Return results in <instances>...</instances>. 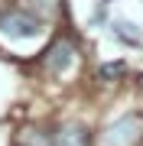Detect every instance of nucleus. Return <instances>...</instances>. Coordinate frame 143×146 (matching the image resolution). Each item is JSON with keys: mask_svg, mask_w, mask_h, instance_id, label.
I'll use <instances>...</instances> for the list:
<instances>
[{"mask_svg": "<svg viewBox=\"0 0 143 146\" xmlns=\"http://www.w3.org/2000/svg\"><path fill=\"white\" fill-rule=\"evenodd\" d=\"M43 29H46L43 20H36L33 13H23V10H7V13H0V39H7V42L36 39Z\"/></svg>", "mask_w": 143, "mask_h": 146, "instance_id": "f257e3e1", "label": "nucleus"}, {"mask_svg": "<svg viewBox=\"0 0 143 146\" xmlns=\"http://www.w3.org/2000/svg\"><path fill=\"white\" fill-rule=\"evenodd\" d=\"M72 62H75V46L69 39H55L52 46H49V52H46V68L52 75H62Z\"/></svg>", "mask_w": 143, "mask_h": 146, "instance_id": "f03ea898", "label": "nucleus"}, {"mask_svg": "<svg viewBox=\"0 0 143 146\" xmlns=\"http://www.w3.org/2000/svg\"><path fill=\"white\" fill-rule=\"evenodd\" d=\"M88 143H91V133H88V127H81V123L59 127L52 133V140H49V146H88Z\"/></svg>", "mask_w": 143, "mask_h": 146, "instance_id": "7ed1b4c3", "label": "nucleus"}, {"mask_svg": "<svg viewBox=\"0 0 143 146\" xmlns=\"http://www.w3.org/2000/svg\"><path fill=\"white\" fill-rule=\"evenodd\" d=\"M137 133H140V120L137 117H124L107 130V146H127Z\"/></svg>", "mask_w": 143, "mask_h": 146, "instance_id": "20e7f679", "label": "nucleus"}, {"mask_svg": "<svg viewBox=\"0 0 143 146\" xmlns=\"http://www.w3.org/2000/svg\"><path fill=\"white\" fill-rule=\"evenodd\" d=\"M124 72V65H104L101 68V75H120Z\"/></svg>", "mask_w": 143, "mask_h": 146, "instance_id": "39448f33", "label": "nucleus"}]
</instances>
